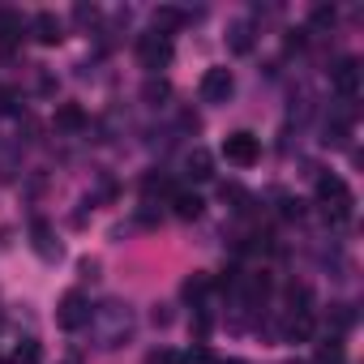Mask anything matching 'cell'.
<instances>
[{
  "instance_id": "1",
  "label": "cell",
  "mask_w": 364,
  "mask_h": 364,
  "mask_svg": "<svg viewBox=\"0 0 364 364\" xmlns=\"http://www.w3.org/2000/svg\"><path fill=\"white\" fill-rule=\"evenodd\" d=\"M86 330H95V343H99L103 351H116V347H124V343L133 338L137 317H133V309H129V304L107 300V304L90 309V326H86Z\"/></svg>"
},
{
  "instance_id": "2",
  "label": "cell",
  "mask_w": 364,
  "mask_h": 364,
  "mask_svg": "<svg viewBox=\"0 0 364 364\" xmlns=\"http://www.w3.org/2000/svg\"><path fill=\"white\" fill-rule=\"evenodd\" d=\"M317 202L326 206V219H334V223H347V219H351V206H355L347 180L334 176V171H321V176H317Z\"/></svg>"
},
{
  "instance_id": "3",
  "label": "cell",
  "mask_w": 364,
  "mask_h": 364,
  "mask_svg": "<svg viewBox=\"0 0 364 364\" xmlns=\"http://www.w3.org/2000/svg\"><path fill=\"white\" fill-rule=\"evenodd\" d=\"M223 159H228V163H236V167H253V163L262 159V137H257V133H249V129L228 133V137H223Z\"/></svg>"
},
{
  "instance_id": "4",
  "label": "cell",
  "mask_w": 364,
  "mask_h": 364,
  "mask_svg": "<svg viewBox=\"0 0 364 364\" xmlns=\"http://www.w3.org/2000/svg\"><path fill=\"white\" fill-rule=\"evenodd\" d=\"M171 56H176V48H171V39L167 35H137V60H141V69H150V73H159V69H167L171 65Z\"/></svg>"
},
{
  "instance_id": "5",
  "label": "cell",
  "mask_w": 364,
  "mask_h": 364,
  "mask_svg": "<svg viewBox=\"0 0 364 364\" xmlns=\"http://www.w3.org/2000/svg\"><path fill=\"white\" fill-rule=\"evenodd\" d=\"M56 326L69 330V334L86 330V326H90V300H86L82 291H65L60 304H56Z\"/></svg>"
},
{
  "instance_id": "6",
  "label": "cell",
  "mask_w": 364,
  "mask_h": 364,
  "mask_svg": "<svg viewBox=\"0 0 364 364\" xmlns=\"http://www.w3.org/2000/svg\"><path fill=\"white\" fill-rule=\"evenodd\" d=\"M232 95H236V77H232L228 65H215V69L202 73V103L223 107V103H232Z\"/></svg>"
},
{
  "instance_id": "7",
  "label": "cell",
  "mask_w": 364,
  "mask_h": 364,
  "mask_svg": "<svg viewBox=\"0 0 364 364\" xmlns=\"http://www.w3.org/2000/svg\"><path fill=\"white\" fill-rule=\"evenodd\" d=\"M360 77H364V73H360V60H355V56H343V60L330 69V86H334V95L347 99V103L360 95Z\"/></svg>"
},
{
  "instance_id": "8",
  "label": "cell",
  "mask_w": 364,
  "mask_h": 364,
  "mask_svg": "<svg viewBox=\"0 0 364 364\" xmlns=\"http://www.w3.org/2000/svg\"><path fill=\"white\" fill-rule=\"evenodd\" d=\"M31 249L39 253V262H60L65 257V245H60V236L52 232L48 219H35L31 223Z\"/></svg>"
},
{
  "instance_id": "9",
  "label": "cell",
  "mask_w": 364,
  "mask_h": 364,
  "mask_svg": "<svg viewBox=\"0 0 364 364\" xmlns=\"http://www.w3.org/2000/svg\"><path fill=\"white\" fill-rule=\"evenodd\" d=\"M26 35H31L35 43H43V48H56V43L65 39V26H60V18H56V14L39 9V14L26 22Z\"/></svg>"
},
{
  "instance_id": "10",
  "label": "cell",
  "mask_w": 364,
  "mask_h": 364,
  "mask_svg": "<svg viewBox=\"0 0 364 364\" xmlns=\"http://www.w3.org/2000/svg\"><path fill=\"white\" fill-rule=\"evenodd\" d=\"M26 39V18L22 9H9V5H0V52H9Z\"/></svg>"
},
{
  "instance_id": "11",
  "label": "cell",
  "mask_w": 364,
  "mask_h": 364,
  "mask_svg": "<svg viewBox=\"0 0 364 364\" xmlns=\"http://www.w3.org/2000/svg\"><path fill=\"white\" fill-rule=\"evenodd\" d=\"M185 22H189V14H185V9H176V5H159V9L150 14L154 35H167V39H171V31H180Z\"/></svg>"
},
{
  "instance_id": "12",
  "label": "cell",
  "mask_w": 364,
  "mask_h": 364,
  "mask_svg": "<svg viewBox=\"0 0 364 364\" xmlns=\"http://www.w3.org/2000/svg\"><path fill=\"white\" fill-rule=\"evenodd\" d=\"M171 210H176V219H202V210H206V202L198 198V193H189V189H176L171 193Z\"/></svg>"
},
{
  "instance_id": "13",
  "label": "cell",
  "mask_w": 364,
  "mask_h": 364,
  "mask_svg": "<svg viewBox=\"0 0 364 364\" xmlns=\"http://www.w3.org/2000/svg\"><path fill=\"white\" fill-rule=\"evenodd\" d=\"M228 48H232L236 56H249V52H253V22H249V18H236V22L228 26Z\"/></svg>"
},
{
  "instance_id": "14",
  "label": "cell",
  "mask_w": 364,
  "mask_h": 364,
  "mask_svg": "<svg viewBox=\"0 0 364 364\" xmlns=\"http://www.w3.org/2000/svg\"><path fill=\"white\" fill-rule=\"evenodd\" d=\"M56 129H60V133H82V129H86V112H82L77 103H60V107H56Z\"/></svg>"
},
{
  "instance_id": "15",
  "label": "cell",
  "mask_w": 364,
  "mask_h": 364,
  "mask_svg": "<svg viewBox=\"0 0 364 364\" xmlns=\"http://www.w3.org/2000/svg\"><path fill=\"white\" fill-rule=\"evenodd\" d=\"M283 338L287 343H309L313 338V313H291L287 326H283Z\"/></svg>"
},
{
  "instance_id": "16",
  "label": "cell",
  "mask_w": 364,
  "mask_h": 364,
  "mask_svg": "<svg viewBox=\"0 0 364 364\" xmlns=\"http://www.w3.org/2000/svg\"><path fill=\"white\" fill-rule=\"evenodd\" d=\"M9 364H43V343L39 338H22L9 355Z\"/></svg>"
},
{
  "instance_id": "17",
  "label": "cell",
  "mask_w": 364,
  "mask_h": 364,
  "mask_svg": "<svg viewBox=\"0 0 364 364\" xmlns=\"http://www.w3.org/2000/svg\"><path fill=\"white\" fill-rule=\"evenodd\" d=\"M185 167H189V176H193V180H210V176H215V159H210L202 146L185 159Z\"/></svg>"
},
{
  "instance_id": "18",
  "label": "cell",
  "mask_w": 364,
  "mask_h": 364,
  "mask_svg": "<svg viewBox=\"0 0 364 364\" xmlns=\"http://www.w3.org/2000/svg\"><path fill=\"white\" fill-rule=\"evenodd\" d=\"M206 291H210V279H206L202 270H198V274H189V279H185V287H180V296H185V300H202Z\"/></svg>"
},
{
  "instance_id": "19",
  "label": "cell",
  "mask_w": 364,
  "mask_h": 364,
  "mask_svg": "<svg viewBox=\"0 0 364 364\" xmlns=\"http://www.w3.org/2000/svg\"><path fill=\"white\" fill-rule=\"evenodd\" d=\"M334 22H338L334 5H317V9H313V31H326V26H334Z\"/></svg>"
},
{
  "instance_id": "20",
  "label": "cell",
  "mask_w": 364,
  "mask_h": 364,
  "mask_svg": "<svg viewBox=\"0 0 364 364\" xmlns=\"http://www.w3.org/2000/svg\"><path fill=\"white\" fill-rule=\"evenodd\" d=\"M167 95H171V90H167V82H154V77L141 86V99H146V103H154V107H159V99H167Z\"/></svg>"
},
{
  "instance_id": "21",
  "label": "cell",
  "mask_w": 364,
  "mask_h": 364,
  "mask_svg": "<svg viewBox=\"0 0 364 364\" xmlns=\"http://www.w3.org/2000/svg\"><path fill=\"white\" fill-rule=\"evenodd\" d=\"M18 103H22V95H18L14 86H0V112L14 116V112H18Z\"/></svg>"
},
{
  "instance_id": "22",
  "label": "cell",
  "mask_w": 364,
  "mask_h": 364,
  "mask_svg": "<svg viewBox=\"0 0 364 364\" xmlns=\"http://www.w3.org/2000/svg\"><path fill=\"white\" fill-rule=\"evenodd\" d=\"M146 364H185V360H180V351H171V347H159V351L146 355Z\"/></svg>"
},
{
  "instance_id": "23",
  "label": "cell",
  "mask_w": 364,
  "mask_h": 364,
  "mask_svg": "<svg viewBox=\"0 0 364 364\" xmlns=\"http://www.w3.org/2000/svg\"><path fill=\"white\" fill-rule=\"evenodd\" d=\"M73 18L86 26V22H99V9H95V5H77V9H73Z\"/></svg>"
},
{
  "instance_id": "24",
  "label": "cell",
  "mask_w": 364,
  "mask_h": 364,
  "mask_svg": "<svg viewBox=\"0 0 364 364\" xmlns=\"http://www.w3.org/2000/svg\"><path fill=\"white\" fill-rule=\"evenodd\" d=\"M300 48H304V31H291L287 35V52H300Z\"/></svg>"
},
{
  "instance_id": "25",
  "label": "cell",
  "mask_w": 364,
  "mask_h": 364,
  "mask_svg": "<svg viewBox=\"0 0 364 364\" xmlns=\"http://www.w3.org/2000/svg\"><path fill=\"white\" fill-rule=\"evenodd\" d=\"M167 321H171V313H167V309L159 304V309H154V326H167Z\"/></svg>"
},
{
  "instance_id": "26",
  "label": "cell",
  "mask_w": 364,
  "mask_h": 364,
  "mask_svg": "<svg viewBox=\"0 0 364 364\" xmlns=\"http://www.w3.org/2000/svg\"><path fill=\"white\" fill-rule=\"evenodd\" d=\"M219 364H245V360H219Z\"/></svg>"
}]
</instances>
